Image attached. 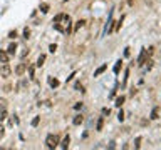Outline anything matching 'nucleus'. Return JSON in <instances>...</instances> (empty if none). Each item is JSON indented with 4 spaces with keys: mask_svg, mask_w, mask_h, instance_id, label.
Wrapping results in <instances>:
<instances>
[{
    "mask_svg": "<svg viewBox=\"0 0 161 150\" xmlns=\"http://www.w3.org/2000/svg\"><path fill=\"white\" fill-rule=\"evenodd\" d=\"M59 142H60L59 135L51 134V135H47V138H45V147L47 148H56V147H59Z\"/></svg>",
    "mask_w": 161,
    "mask_h": 150,
    "instance_id": "f257e3e1",
    "label": "nucleus"
},
{
    "mask_svg": "<svg viewBox=\"0 0 161 150\" xmlns=\"http://www.w3.org/2000/svg\"><path fill=\"white\" fill-rule=\"evenodd\" d=\"M10 73H12L10 65H9V63H2V67H0V75H2L3 78H9Z\"/></svg>",
    "mask_w": 161,
    "mask_h": 150,
    "instance_id": "f03ea898",
    "label": "nucleus"
},
{
    "mask_svg": "<svg viewBox=\"0 0 161 150\" xmlns=\"http://www.w3.org/2000/svg\"><path fill=\"white\" fill-rule=\"evenodd\" d=\"M10 55L7 53V50H0V63H9Z\"/></svg>",
    "mask_w": 161,
    "mask_h": 150,
    "instance_id": "7ed1b4c3",
    "label": "nucleus"
},
{
    "mask_svg": "<svg viewBox=\"0 0 161 150\" xmlns=\"http://www.w3.org/2000/svg\"><path fill=\"white\" fill-rule=\"evenodd\" d=\"M25 70H27V63H20V65L15 67V73L17 75H24L25 73Z\"/></svg>",
    "mask_w": 161,
    "mask_h": 150,
    "instance_id": "20e7f679",
    "label": "nucleus"
},
{
    "mask_svg": "<svg viewBox=\"0 0 161 150\" xmlns=\"http://www.w3.org/2000/svg\"><path fill=\"white\" fill-rule=\"evenodd\" d=\"M15 50H17V44L13 42V44H10L9 47H7V53H9L10 57H12V55H15Z\"/></svg>",
    "mask_w": 161,
    "mask_h": 150,
    "instance_id": "39448f33",
    "label": "nucleus"
},
{
    "mask_svg": "<svg viewBox=\"0 0 161 150\" xmlns=\"http://www.w3.org/2000/svg\"><path fill=\"white\" fill-rule=\"evenodd\" d=\"M146 53H148V50L143 48V50H141V55H139V59H138V63H139V65H143V63H144V60H146Z\"/></svg>",
    "mask_w": 161,
    "mask_h": 150,
    "instance_id": "423d86ee",
    "label": "nucleus"
},
{
    "mask_svg": "<svg viewBox=\"0 0 161 150\" xmlns=\"http://www.w3.org/2000/svg\"><path fill=\"white\" fill-rule=\"evenodd\" d=\"M106 69H107V63H102V65H101V67H99V69L94 72V77H99L101 73H104V72H106Z\"/></svg>",
    "mask_w": 161,
    "mask_h": 150,
    "instance_id": "0eeeda50",
    "label": "nucleus"
},
{
    "mask_svg": "<svg viewBox=\"0 0 161 150\" xmlns=\"http://www.w3.org/2000/svg\"><path fill=\"white\" fill-rule=\"evenodd\" d=\"M49 85H51L52 88H57L60 85V82L57 80V78H52V77H49Z\"/></svg>",
    "mask_w": 161,
    "mask_h": 150,
    "instance_id": "6e6552de",
    "label": "nucleus"
},
{
    "mask_svg": "<svg viewBox=\"0 0 161 150\" xmlns=\"http://www.w3.org/2000/svg\"><path fill=\"white\" fill-rule=\"evenodd\" d=\"M64 17H66V13H57L56 17H54V20H52V23H60L64 20Z\"/></svg>",
    "mask_w": 161,
    "mask_h": 150,
    "instance_id": "1a4fd4ad",
    "label": "nucleus"
},
{
    "mask_svg": "<svg viewBox=\"0 0 161 150\" xmlns=\"http://www.w3.org/2000/svg\"><path fill=\"white\" fill-rule=\"evenodd\" d=\"M69 142H71V137H69V135H66V137H64V140H62V144H60L59 147L60 148H67V147H69Z\"/></svg>",
    "mask_w": 161,
    "mask_h": 150,
    "instance_id": "9d476101",
    "label": "nucleus"
},
{
    "mask_svg": "<svg viewBox=\"0 0 161 150\" xmlns=\"http://www.w3.org/2000/svg\"><path fill=\"white\" fill-rule=\"evenodd\" d=\"M158 115H159V107H155V109H153V112H151V117H149V119H151V120H156V119H158Z\"/></svg>",
    "mask_w": 161,
    "mask_h": 150,
    "instance_id": "9b49d317",
    "label": "nucleus"
},
{
    "mask_svg": "<svg viewBox=\"0 0 161 150\" xmlns=\"http://www.w3.org/2000/svg\"><path fill=\"white\" fill-rule=\"evenodd\" d=\"M84 23H86V20H77V22H76V25H74V32H77V30H79V28H82V27H84Z\"/></svg>",
    "mask_w": 161,
    "mask_h": 150,
    "instance_id": "f8f14e48",
    "label": "nucleus"
},
{
    "mask_svg": "<svg viewBox=\"0 0 161 150\" xmlns=\"http://www.w3.org/2000/svg\"><path fill=\"white\" fill-rule=\"evenodd\" d=\"M82 122H84V117H82V115H76V117H74V120H72L74 125H81Z\"/></svg>",
    "mask_w": 161,
    "mask_h": 150,
    "instance_id": "ddd939ff",
    "label": "nucleus"
},
{
    "mask_svg": "<svg viewBox=\"0 0 161 150\" xmlns=\"http://www.w3.org/2000/svg\"><path fill=\"white\" fill-rule=\"evenodd\" d=\"M124 100H126V97H124V95H121V97L116 98V103H114V105H116V107H121V105L124 103Z\"/></svg>",
    "mask_w": 161,
    "mask_h": 150,
    "instance_id": "4468645a",
    "label": "nucleus"
},
{
    "mask_svg": "<svg viewBox=\"0 0 161 150\" xmlns=\"http://www.w3.org/2000/svg\"><path fill=\"white\" fill-rule=\"evenodd\" d=\"M44 62H45V55H39L37 63H35V65H37V67H42V65H44Z\"/></svg>",
    "mask_w": 161,
    "mask_h": 150,
    "instance_id": "2eb2a0df",
    "label": "nucleus"
},
{
    "mask_svg": "<svg viewBox=\"0 0 161 150\" xmlns=\"http://www.w3.org/2000/svg\"><path fill=\"white\" fill-rule=\"evenodd\" d=\"M121 65H123V60H117L116 62V67H114V73H119V70H121Z\"/></svg>",
    "mask_w": 161,
    "mask_h": 150,
    "instance_id": "dca6fc26",
    "label": "nucleus"
},
{
    "mask_svg": "<svg viewBox=\"0 0 161 150\" xmlns=\"http://www.w3.org/2000/svg\"><path fill=\"white\" fill-rule=\"evenodd\" d=\"M7 119V109H0V122Z\"/></svg>",
    "mask_w": 161,
    "mask_h": 150,
    "instance_id": "f3484780",
    "label": "nucleus"
},
{
    "mask_svg": "<svg viewBox=\"0 0 161 150\" xmlns=\"http://www.w3.org/2000/svg\"><path fill=\"white\" fill-rule=\"evenodd\" d=\"M40 12L42 13H47L49 12V3H40Z\"/></svg>",
    "mask_w": 161,
    "mask_h": 150,
    "instance_id": "a211bd4d",
    "label": "nucleus"
},
{
    "mask_svg": "<svg viewBox=\"0 0 161 150\" xmlns=\"http://www.w3.org/2000/svg\"><path fill=\"white\" fill-rule=\"evenodd\" d=\"M74 88H76L77 92H82V94H84V92H86V90H84V87H82V85L79 84V82H76V85H74Z\"/></svg>",
    "mask_w": 161,
    "mask_h": 150,
    "instance_id": "6ab92c4d",
    "label": "nucleus"
},
{
    "mask_svg": "<svg viewBox=\"0 0 161 150\" xmlns=\"http://www.w3.org/2000/svg\"><path fill=\"white\" fill-rule=\"evenodd\" d=\"M102 125H104V119L101 117V119H99V122H98V132L102 130Z\"/></svg>",
    "mask_w": 161,
    "mask_h": 150,
    "instance_id": "aec40b11",
    "label": "nucleus"
},
{
    "mask_svg": "<svg viewBox=\"0 0 161 150\" xmlns=\"http://www.w3.org/2000/svg\"><path fill=\"white\" fill-rule=\"evenodd\" d=\"M39 122H40V117H35V119L32 120V127H37Z\"/></svg>",
    "mask_w": 161,
    "mask_h": 150,
    "instance_id": "412c9836",
    "label": "nucleus"
},
{
    "mask_svg": "<svg viewBox=\"0 0 161 150\" xmlns=\"http://www.w3.org/2000/svg\"><path fill=\"white\" fill-rule=\"evenodd\" d=\"M29 75H30V80H34L35 75H34V67H29Z\"/></svg>",
    "mask_w": 161,
    "mask_h": 150,
    "instance_id": "4be33fe9",
    "label": "nucleus"
},
{
    "mask_svg": "<svg viewBox=\"0 0 161 150\" xmlns=\"http://www.w3.org/2000/svg\"><path fill=\"white\" fill-rule=\"evenodd\" d=\"M56 50H57V45H56V44H51V45H49V52H51V53H54Z\"/></svg>",
    "mask_w": 161,
    "mask_h": 150,
    "instance_id": "5701e85b",
    "label": "nucleus"
},
{
    "mask_svg": "<svg viewBox=\"0 0 161 150\" xmlns=\"http://www.w3.org/2000/svg\"><path fill=\"white\" fill-rule=\"evenodd\" d=\"M7 107V100L5 98H0V109H5Z\"/></svg>",
    "mask_w": 161,
    "mask_h": 150,
    "instance_id": "b1692460",
    "label": "nucleus"
},
{
    "mask_svg": "<svg viewBox=\"0 0 161 150\" xmlns=\"http://www.w3.org/2000/svg\"><path fill=\"white\" fill-rule=\"evenodd\" d=\"M29 35H30V30L25 27V28H24V38H29Z\"/></svg>",
    "mask_w": 161,
    "mask_h": 150,
    "instance_id": "393cba45",
    "label": "nucleus"
},
{
    "mask_svg": "<svg viewBox=\"0 0 161 150\" xmlns=\"http://www.w3.org/2000/svg\"><path fill=\"white\" fill-rule=\"evenodd\" d=\"M17 37V30H12V32H9V38H15Z\"/></svg>",
    "mask_w": 161,
    "mask_h": 150,
    "instance_id": "a878e982",
    "label": "nucleus"
},
{
    "mask_svg": "<svg viewBox=\"0 0 161 150\" xmlns=\"http://www.w3.org/2000/svg\"><path fill=\"white\" fill-rule=\"evenodd\" d=\"M74 109H76V110H81V109H82V102H77L76 105H74Z\"/></svg>",
    "mask_w": 161,
    "mask_h": 150,
    "instance_id": "bb28decb",
    "label": "nucleus"
},
{
    "mask_svg": "<svg viewBox=\"0 0 161 150\" xmlns=\"http://www.w3.org/2000/svg\"><path fill=\"white\" fill-rule=\"evenodd\" d=\"M3 135H5V128H3V127H2V125H0V138H2V137H3Z\"/></svg>",
    "mask_w": 161,
    "mask_h": 150,
    "instance_id": "cd10ccee",
    "label": "nucleus"
},
{
    "mask_svg": "<svg viewBox=\"0 0 161 150\" xmlns=\"http://www.w3.org/2000/svg\"><path fill=\"white\" fill-rule=\"evenodd\" d=\"M117 119H119L121 122H123V120H124V113H123V110H121V112H119V115H117Z\"/></svg>",
    "mask_w": 161,
    "mask_h": 150,
    "instance_id": "c85d7f7f",
    "label": "nucleus"
},
{
    "mask_svg": "<svg viewBox=\"0 0 161 150\" xmlns=\"http://www.w3.org/2000/svg\"><path fill=\"white\" fill-rule=\"evenodd\" d=\"M109 113H111L109 109H102V115H109Z\"/></svg>",
    "mask_w": 161,
    "mask_h": 150,
    "instance_id": "c756f323",
    "label": "nucleus"
},
{
    "mask_svg": "<svg viewBox=\"0 0 161 150\" xmlns=\"http://www.w3.org/2000/svg\"><path fill=\"white\" fill-rule=\"evenodd\" d=\"M139 142H141V137H138V138H136V145H134L136 148H139Z\"/></svg>",
    "mask_w": 161,
    "mask_h": 150,
    "instance_id": "7c9ffc66",
    "label": "nucleus"
},
{
    "mask_svg": "<svg viewBox=\"0 0 161 150\" xmlns=\"http://www.w3.org/2000/svg\"><path fill=\"white\" fill-rule=\"evenodd\" d=\"M153 69V60H148V70Z\"/></svg>",
    "mask_w": 161,
    "mask_h": 150,
    "instance_id": "2f4dec72",
    "label": "nucleus"
},
{
    "mask_svg": "<svg viewBox=\"0 0 161 150\" xmlns=\"http://www.w3.org/2000/svg\"><path fill=\"white\" fill-rule=\"evenodd\" d=\"M74 77H76V72H72V73H71V77H67V82H69V80H72Z\"/></svg>",
    "mask_w": 161,
    "mask_h": 150,
    "instance_id": "473e14b6",
    "label": "nucleus"
},
{
    "mask_svg": "<svg viewBox=\"0 0 161 150\" xmlns=\"http://www.w3.org/2000/svg\"><path fill=\"white\" fill-rule=\"evenodd\" d=\"M64 2H67V0H64Z\"/></svg>",
    "mask_w": 161,
    "mask_h": 150,
    "instance_id": "72a5a7b5",
    "label": "nucleus"
}]
</instances>
